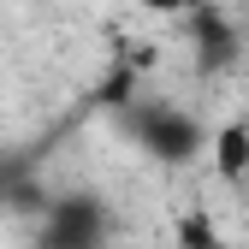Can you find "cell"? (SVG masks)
Returning <instances> with one entry per match:
<instances>
[{
  "mask_svg": "<svg viewBox=\"0 0 249 249\" xmlns=\"http://www.w3.org/2000/svg\"><path fill=\"white\" fill-rule=\"evenodd\" d=\"M36 249H107L113 243V208L95 190H66L36 220Z\"/></svg>",
  "mask_w": 249,
  "mask_h": 249,
  "instance_id": "2",
  "label": "cell"
},
{
  "mask_svg": "<svg viewBox=\"0 0 249 249\" xmlns=\"http://www.w3.org/2000/svg\"><path fill=\"white\" fill-rule=\"evenodd\" d=\"M213 172L226 184H249V119H226L213 137Z\"/></svg>",
  "mask_w": 249,
  "mask_h": 249,
  "instance_id": "4",
  "label": "cell"
},
{
  "mask_svg": "<svg viewBox=\"0 0 249 249\" xmlns=\"http://www.w3.org/2000/svg\"><path fill=\"white\" fill-rule=\"evenodd\" d=\"M142 95H137V66H131V59H113V66L101 71V83L95 89H89V107H101V113H124V107H137Z\"/></svg>",
  "mask_w": 249,
  "mask_h": 249,
  "instance_id": "5",
  "label": "cell"
},
{
  "mask_svg": "<svg viewBox=\"0 0 249 249\" xmlns=\"http://www.w3.org/2000/svg\"><path fill=\"white\" fill-rule=\"evenodd\" d=\"M178 36L190 42V59H196L202 77H226V71L237 66V53H243V30H237V18H231L226 6H213V0L184 18Z\"/></svg>",
  "mask_w": 249,
  "mask_h": 249,
  "instance_id": "3",
  "label": "cell"
},
{
  "mask_svg": "<svg viewBox=\"0 0 249 249\" xmlns=\"http://www.w3.org/2000/svg\"><path fill=\"white\" fill-rule=\"evenodd\" d=\"M172 249H231L220 237V226H213L208 208H184L178 213V231H172Z\"/></svg>",
  "mask_w": 249,
  "mask_h": 249,
  "instance_id": "6",
  "label": "cell"
},
{
  "mask_svg": "<svg viewBox=\"0 0 249 249\" xmlns=\"http://www.w3.org/2000/svg\"><path fill=\"white\" fill-rule=\"evenodd\" d=\"M148 12H160V18H190L196 6H208V0H142Z\"/></svg>",
  "mask_w": 249,
  "mask_h": 249,
  "instance_id": "8",
  "label": "cell"
},
{
  "mask_svg": "<svg viewBox=\"0 0 249 249\" xmlns=\"http://www.w3.org/2000/svg\"><path fill=\"white\" fill-rule=\"evenodd\" d=\"M113 124H119V137H131L148 160H160V166H190L196 154H202V119L190 107L137 101V107H124Z\"/></svg>",
  "mask_w": 249,
  "mask_h": 249,
  "instance_id": "1",
  "label": "cell"
},
{
  "mask_svg": "<svg viewBox=\"0 0 249 249\" xmlns=\"http://www.w3.org/2000/svg\"><path fill=\"white\" fill-rule=\"evenodd\" d=\"M36 172V154L30 148H12V154H0V213H6V202H12V190Z\"/></svg>",
  "mask_w": 249,
  "mask_h": 249,
  "instance_id": "7",
  "label": "cell"
}]
</instances>
